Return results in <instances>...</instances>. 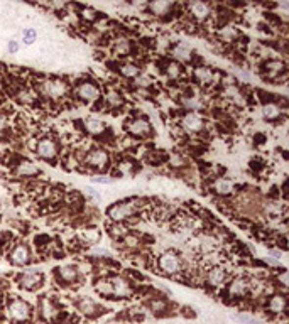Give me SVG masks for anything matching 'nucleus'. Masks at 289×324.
Wrapping results in <instances>:
<instances>
[{"label":"nucleus","mask_w":289,"mask_h":324,"mask_svg":"<svg viewBox=\"0 0 289 324\" xmlns=\"http://www.w3.org/2000/svg\"><path fill=\"white\" fill-rule=\"evenodd\" d=\"M136 211H137V204L130 199V201H122V203H117V204H114V206H110L107 215H108V218L114 219V221H122V219L130 218Z\"/></svg>","instance_id":"f257e3e1"},{"label":"nucleus","mask_w":289,"mask_h":324,"mask_svg":"<svg viewBox=\"0 0 289 324\" xmlns=\"http://www.w3.org/2000/svg\"><path fill=\"white\" fill-rule=\"evenodd\" d=\"M7 314L12 321L16 323H24L31 318V306L22 299H14L7 306Z\"/></svg>","instance_id":"f03ea898"},{"label":"nucleus","mask_w":289,"mask_h":324,"mask_svg":"<svg viewBox=\"0 0 289 324\" xmlns=\"http://www.w3.org/2000/svg\"><path fill=\"white\" fill-rule=\"evenodd\" d=\"M43 91L49 98H61V96H65L68 93V85L63 80H51L43 83Z\"/></svg>","instance_id":"7ed1b4c3"},{"label":"nucleus","mask_w":289,"mask_h":324,"mask_svg":"<svg viewBox=\"0 0 289 324\" xmlns=\"http://www.w3.org/2000/svg\"><path fill=\"white\" fill-rule=\"evenodd\" d=\"M43 274L37 270H27L24 272V274L21 275V279H19V282H21V287L27 289V290H36L39 287L41 284H43Z\"/></svg>","instance_id":"20e7f679"},{"label":"nucleus","mask_w":289,"mask_h":324,"mask_svg":"<svg viewBox=\"0 0 289 324\" xmlns=\"http://www.w3.org/2000/svg\"><path fill=\"white\" fill-rule=\"evenodd\" d=\"M36 152H37V155H39L41 159L51 161V159H54L56 154H58V147H56L54 140H51V139H43V140H39V142H37Z\"/></svg>","instance_id":"39448f33"},{"label":"nucleus","mask_w":289,"mask_h":324,"mask_svg":"<svg viewBox=\"0 0 289 324\" xmlns=\"http://www.w3.org/2000/svg\"><path fill=\"white\" fill-rule=\"evenodd\" d=\"M159 267H161V270H164L166 274H176V272H179L181 263H179V259L174 253L166 252L159 257Z\"/></svg>","instance_id":"423d86ee"},{"label":"nucleus","mask_w":289,"mask_h":324,"mask_svg":"<svg viewBox=\"0 0 289 324\" xmlns=\"http://www.w3.org/2000/svg\"><path fill=\"white\" fill-rule=\"evenodd\" d=\"M110 287H112V296H117V297H127L132 294V289H130V284L125 281L123 277H112L110 281Z\"/></svg>","instance_id":"0eeeda50"},{"label":"nucleus","mask_w":289,"mask_h":324,"mask_svg":"<svg viewBox=\"0 0 289 324\" xmlns=\"http://www.w3.org/2000/svg\"><path fill=\"white\" fill-rule=\"evenodd\" d=\"M29 260H31V252L24 243H17L10 252V262L14 265H25L29 263Z\"/></svg>","instance_id":"6e6552de"},{"label":"nucleus","mask_w":289,"mask_h":324,"mask_svg":"<svg viewBox=\"0 0 289 324\" xmlns=\"http://www.w3.org/2000/svg\"><path fill=\"white\" fill-rule=\"evenodd\" d=\"M76 95L80 96L83 102H95L100 96V88L93 83H81L76 88Z\"/></svg>","instance_id":"1a4fd4ad"},{"label":"nucleus","mask_w":289,"mask_h":324,"mask_svg":"<svg viewBox=\"0 0 289 324\" xmlns=\"http://www.w3.org/2000/svg\"><path fill=\"white\" fill-rule=\"evenodd\" d=\"M108 162V152L103 151V149H93L88 155H86V164L92 167H98V169H103Z\"/></svg>","instance_id":"9d476101"},{"label":"nucleus","mask_w":289,"mask_h":324,"mask_svg":"<svg viewBox=\"0 0 289 324\" xmlns=\"http://www.w3.org/2000/svg\"><path fill=\"white\" fill-rule=\"evenodd\" d=\"M127 132L132 133V135H145V133L151 132V124H149L145 118H136L129 125L125 127Z\"/></svg>","instance_id":"9b49d317"},{"label":"nucleus","mask_w":289,"mask_h":324,"mask_svg":"<svg viewBox=\"0 0 289 324\" xmlns=\"http://www.w3.org/2000/svg\"><path fill=\"white\" fill-rule=\"evenodd\" d=\"M183 127H185V130H188V132H200L203 129V120H201L200 115L191 111V113L185 115V118H183Z\"/></svg>","instance_id":"f8f14e48"},{"label":"nucleus","mask_w":289,"mask_h":324,"mask_svg":"<svg viewBox=\"0 0 289 324\" xmlns=\"http://www.w3.org/2000/svg\"><path fill=\"white\" fill-rule=\"evenodd\" d=\"M16 174L21 177H32V176H37V174H39V167L29 161H24L16 167Z\"/></svg>","instance_id":"ddd939ff"},{"label":"nucleus","mask_w":289,"mask_h":324,"mask_svg":"<svg viewBox=\"0 0 289 324\" xmlns=\"http://www.w3.org/2000/svg\"><path fill=\"white\" fill-rule=\"evenodd\" d=\"M225 279H227V272H225V269H221V267H213L208 272V284L213 285V287H220L225 282Z\"/></svg>","instance_id":"4468645a"},{"label":"nucleus","mask_w":289,"mask_h":324,"mask_svg":"<svg viewBox=\"0 0 289 324\" xmlns=\"http://www.w3.org/2000/svg\"><path fill=\"white\" fill-rule=\"evenodd\" d=\"M267 307L274 314H279V312H283L284 309H286V297L281 296V294H276V296H272L271 299H269Z\"/></svg>","instance_id":"2eb2a0df"},{"label":"nucleus","mask_w":289,"mask_h":324,"mask_svg":"<svg viewBox=\"0 0 289 324\" xmlns=\"http://www.w3.org/2000/svg\"><path fill=\"white\" fill-rule=\"evenodd\" d=\"M58 275L63 282H73L78 277V270L73 265H65L61 269H58Z\"/></svg>","instance_id":"dca6fc26"},{"label":"nucleus","mask_w":289,"mask_h":324,"mask_svg":"<svg viewBox=\"0 0 289 324\" xmlns=\"http://www.w3.org/2000/svg\"><path fill=\"white\" fill-rule=\"evenodd\" d=\"M247 289H249V284H247V281H243V279H235V281L230 284V294L235 297L245 296Z\"/></svg>","instance_id":"f3484780"},{"label":"nucleus","mask_w":289,"mask_h":324,"mask_svg":"<svg viewBox=\"0 0 289 324\" xmlns=\"http://www.w3.org/2000/svg\"><path fill=\"white\" fill-rule=\"evenodd\" d=\"M85 127H86V130H88L90 133H100V132H103L105 124L96 117H88L85 120Z\"/></svg>","instance_id":"a211bd4d"},{"label":"nucleus","mask_w":289,"mask_h":324,"mask_svg":"<svg viewBox=\"0 0 289 324\" xmlns=\"http://www.w3.org/2000/svg\"><path fill=\"white\" fill-rule=\"evenodd\" d=\"M190 10H191V14H193V16L196 17V19H205V17L210 14L208 5H206V3H203V2H193V3H190Z\"/></svg>","instance_id":"6ab92c4d"},{"label":"nucleus","mask_w":289,"mask_h":324,"mask_svg":"<svg viewBox=\"0 0 289 324\" xmlns=\"http://www.w3.org/2000/svg\"><path fill=\"white\" fill-rule=\"evenodd\" d=\"M172 7V2H166V0H157V2H152L149 3V9L152 10L156 16H164V14H168V10H169Z\"/></svg>","instance_id":"aec40b11"},{"label":"nucleus","mask_w":289,"mask_h":324,"mask_svg":"<svg viewBox=\"0 0 289 324\" xmlns=\"http://www.w3.org/2000/svg\"><path fill=\"white\" fill-rule=\"evenodd\" d=\"M172 56L176 59H181V61H190L191 59V49L188 44H178V46L172 49Z\"/></svg>","instance_id":"412c9836"},{"label":"nucleus","mask_w":289,"mask_h":324,"mask_svg":"<svg viewBox=\"0 0 289 324\" xmlns=\"http://www.w3.org/2000/svg\"><path fill=\"white\" fill-rule=\"evenodd\" d=\"M21 39H22V44H24V46H32V44L36 43V39H37V31L36 29H32V27L22 29Z\"/></svg>","instance_id":"4be33fe9"},{"label":"nucleus","mask_w":289,"mask_h":324,"mask_svg":"<svg viewBox=\"0 0 289 324\" xmlns=\"http://www.w3.org/2000/svg\"><path fill=\"white\" fill-rule=\"evenodd\" d=\"M262 115L267 120H274V118H277L281 115V108L274 105V103H267V105H264V108H262Z\"/></svg>","instance_id":"5701e85b"},{"label":"nucleus","mask_w":289,"mask_h":324,"mask_svg":"<svg viewBox=\"0 0 289 324\" xmlns=\"http://www.w3.org/2000/svg\"><path fill=\"white\" fill-rule=\"evenodd\" d=\"M194 76H196V80L200 81V83H210L213 78V73L210 68H198L196 71H194Z\"/></svg>","instance_id":"b1692460"},{"label":"nucleus","mask_w":289,"mask_h":324,"mask_svg":"<svg viewBox=\"0 0 289 324\" xmlns=\"http://www.w3.org/2000/svg\"><path fill=\"white\" fill-rule=\"evenodd\" d=\"M215 189L220 194H228V193H232V189H234V184L227 179H218L215 182Z\"/></svg>","instance_id":"393cba45"},{"label":"nucleus","mask_w":289,"mask_h":324,"mask_svg":"<svg viewBox=\"0 0 289 324\" xmlns=\"http://www.w3.org/2000/svg\"><path fill=\"white\" fill-rule=\"evenodd\" d=\"M56 314H58V311H56V307L51 304V301L49 299H44L43 301V316H44V318L51 319L52 316H56Z\"/></svg>","instance_id":"a878e982"},{"label":"nucleus","mask_w":289,"mask_h":324,"mask_svg":"<svg viewBox=\"0 0 289 324\" xmlns=\"http://www.w3.org/2000/svg\"><path fill=\"white\" fill-rule=\"evenodd\" d=\"M107 103H108L110 107H114V108H115V107H120V105H122V96H120L117 91L110 90V91L107 93Z\"/></svg>","instance_id":"bb28decb"},{"label":"nucleus","mask_w":289,"mask_h":324,"mask_svg":"<svg viewBox=\"0 0 289 324\" xmlns=\"http://www.w3.org/2000/svg\"><path fill=\"white\" fill-rule=\"evenodd\" d=\"M120 73L123 74V76L127 78H134L139 74V68L136 65H122L120 66Z\"/></svg>","instance_id":"cd10ccee"},{"label":"nucleus","mask_w":289,"mask_h":324,"mask_svg":"<svg viewBox=\"0 0 289 324\" xmlns=\"http://www.w3.org/2000/svg\"><path fill=\"white\" fill-rule=\"evenodd\" d=\"M80 309H81L83 312H86V314H93V312H95L98 307H96V304L93 302L92 299H88V297H86V299H83V301L80 302Z\"/></svg>","instance_id":"c85d7f7f"},{"label":"nucleus","mask_w":289,"mask_h":324,"mask_svg":"<svg viewBox=\"0 0 289 324\" xmlns=\"http://www.w3.org/2000/svg\"><path fill=\"white\" fill-rule=\"evenodd\" d=\"M129 51H130V44L127 39H120L119 43L115 44V53H119L120 56L129 54Z\"/></svg>","instance_id":"c756f323"},{"label":"nucleus","mask_w":289,"mask_h":324,"mask_svg":"<svg viewBox=\"0 0 289 324\" xmlns=\"http://www.w3.org/2000/svg\"><path fill=\"white\" fill-rule=\"evenodd\" d=\"M265 68L269 69V73L272 74H277V73H281L283 71V68H284V65L283 63H279V61H272V63H267V66H265Z\"/></svg>","instance_id":"7c9ffc66"},{"label":"nucleus","mask_w":289,"mask_h":324,"mask_svg":"<svg viewBox=\"0 0 289 324\" xmlns=\"http://www.w3.org/2000/svg\"><path fill=\"white\" fill-rule=\"evenodd\" d=\"M179 73H181V68L178 66V63H171V65L168 66V76L169 78H178Z\"/></svg>","instance_id":"2f4dec72"},{"label":"nucleus","mask_w":289,"mask_h":324,"mask_svg":"<svg viewBox=\"0 0 289 324\" xmlns=\"http://www.w3.org/2000/svg\"><path fill=\"white\" fill-rule=\"evenodd\" d=\"M21 49V44H19V41H16V39H10L9 43H7V51L9 53H17V51Z\"/></svg>","instance_id":"473e14b6"},{"label":"nucleus","mask_w":289,"mask_h":324,"mask_svg":"<svg viewBox=\"0 0 289 324\" xmlns=\"http://www.w3.org/2000/svg\"><path fill=\"white\" fill-rule=\"evenodd\" d=\"M92 182H96V184H112V177H107V176H95L92 177Z\"/></svg>","instance_id":"72a5a7b5"},{"label":"nucleus","mask_w":289,"mask_h":324,"mask_svg":"<svg viewBox=\"0 0 289 324\" xmlns=\"http://www.w3.org/2000/svg\"><path fill=\"white\" fill-rule=\"evenodd\" d=\"M137 85L139 86H149V85H151V80H149L147 76H141V78H137Z\"/></svg>","instance_id":"f704fd0d"},{"label":"nucleus","mask_w":289,"mask_h":324,"mask_svg":"<svg viewBox=\"0 0 289 324\" xmlns=\"http://www.w3.org/2000/svg\"><path fill=\"white\" fill-rule=\"evenodd\" d=\"M185 105L191 108V110H196V108H200V102L198 100H190V102H185Z\"/></svg>","instance_id":"c9c22d12"},{"label":"nucleus","mask_w":289,"mask_h":324,"mask_svg":"<svg viewBox=\"0 0 289 324\" xmlns=\"http://www.w3.org/2000/svg\"><path fill=\"white\" fill-rule=\"evenodd\" d=\"M125 243L129 245V247H136L139 241H137V238H134V237H125Z\"/></svg>","instance_id":"e433bc0d"},{"label":"nucleus","mask_w":289,"mask_h":324,"mask_svg":"<svg viewBox=\"0 0 289 324\" xmlns=\"http://www.w3.org/2000/svg\"><path fill=\"white\" fill-rule=\"evenodd\" d=\"M86 191H88V194H90V196H93V198H95V199H98V201L102 199V196H100V193H96L93 188H88V189H86Z\"/></svg>","instance_id":"4c0bfd02"},{"label":"nucleus","mask_w":289,"mask_h":324,"mask_svg":"<svg viewBox=\"0 0 289 324\" xmlns=\"http://www.w3.org/2000/svg\"><path fill=\"white\" fill-rule=\"evenodd\" d=\"M83 17H85V19H95V10L86 9L85 12H83Z\"/></svg>","instance_id":"58836bf2"},{"label":"nucleus","mask_w":289,"mask_h":324,"mask_svg":"<svg viewBox=\"0 0 289 324\" xmlns=\"http://www.w3.org/2000/svg\"><path fill=\"white\" fill-rule=\"evenodd\" d=\"M7 127V118L3 115H0V130H3Z\"/></svg>","instance_id":"ea45409f"},{"label":"nucleus","mask_w":289,"mask_h":324,"mask_svg":"<svg viewBox=\"0 0 289 324\" xmlns=\"http://www.w3.org/2000/svg\"><path fill=\"white\" fill-rule=\"evenodd\" d=\"M0 237H2V230H0Z\"/></svg>","instance_id":"a19ab883"},{"label":"nucleus","mask_w":289,"mask_h":324,"mask_svg":"<svg viewBox=\"0 0 289 324\" xmlns=\"http://www.w3.org/2000/svg\"><path fill=\"white\" fill-rule=\"evenodd\" d=\"M0 299H2V294H0Z\"/></svg>","instance_id":"79ce46f5"}]
</instances>
